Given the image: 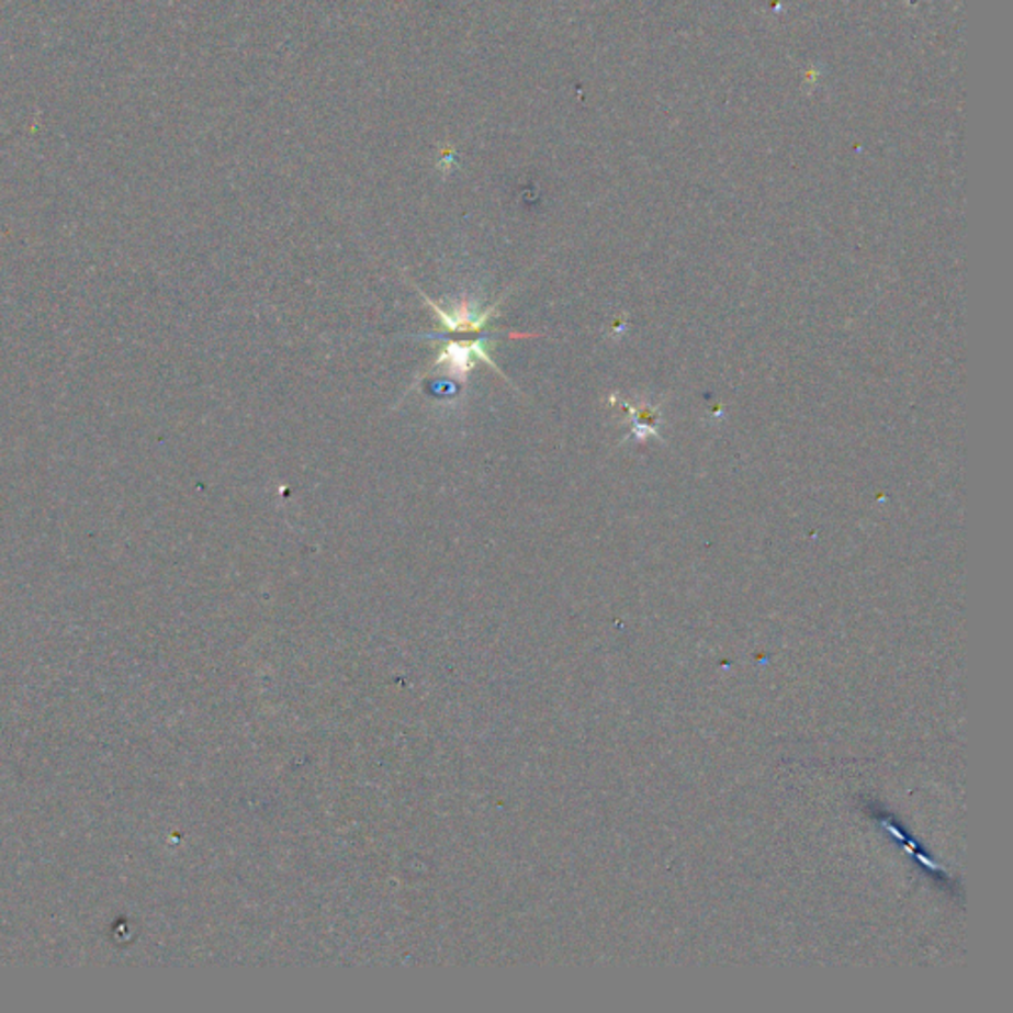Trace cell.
I'll return each mask as SVG.
<instances>
[{
    "label": "cell",
    "instance_id": "1",
    "mask_svg": "<svg viewBox=\"0 0 1013 1013\" xmlns=\"http://www.w3.org/2000/svg\"><path fill=\"white\" fill-rule=\"evenodd\" d=\"M428 303L434 307V312L442 317L443 325H446L448 329H452V331H455V329H480L483 323L487 322V317H489V313H485V315H473V313L468 312V309L443 312L442 307L434 305L430 300H428Z\"/></svg>",
    "mask_w": 1013,
    "mask_h": 1013
}]
</instances>
